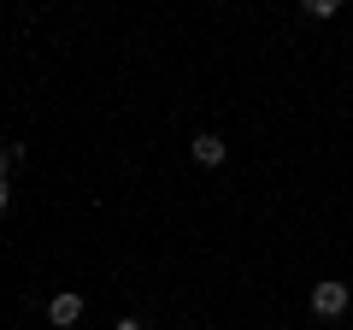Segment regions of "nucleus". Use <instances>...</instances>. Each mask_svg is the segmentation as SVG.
Returning a JSON list of instances; mask_svg holds the SVG:
<instances>
[{
  "label": "nucleus",
  "instance_id": "nucleus-3",
  "mask_svg": "<svg viewBox=\"0 0 353 330\" xmlns=\"http://www.w3.org/2000/svg\"><path fill=\"white\" fill-rule=\"evenodd\" d=\"M189 153H194V165H224V136H194Z\"/></svg>",
  "mask_w": 353,
  "mask_h": 330
},
{
  "label": "nucleus",
  "instance_id": "nucleus-1",
  "mask_svg": "<svg viewBox=\"0 0 353 330\" xmlns=\"http://www.w3.org/2000/svg\"><path fill=\"white\" fill-rule=\"evenodd\" d=\"M312 313L318 318H341L347 313V283H312Z\"/></svg>",
  "mask_w": 353,
  "mask_h": 330
},
{
  "label": "nucleus",
  "instance_id": "nucleus-6",
  "mask_svg": "<svg viewBox=\"0 0 353 330\" xmlns=\"http://www.w3.org/2000/svg\"><path fill=\"white\" fill-rule=\"evenodd\" d=\"M12 206V177H0V213Z\"/></svg>",
  "mask_w": 353,
  "mask_h": 330
},
{
  "label": "nucleus",
  "instance_id": "nucleus-4",
  "mask_svg": "<svg viewBox=\"0 0 353 330\" xmlns=\"http://www.w3.org/2000/svg\"><path fill=\"white\" fill-rule=\"evenodd\" d=\"M18 159H24V148H18V142H0V177H12Z\"/></svg>",
  "mask_w": 353,
  "mask_h": 330
},
{
  "label": "nucleus",
  "instance_id": "nucleus-2",
  "mask_svg": "<svg viewBox=\"0 0 353 330\" xmlns=\"http://www.w3.org/2000/svg\"><path fill=\"white\" fill-rule=\"evenodd\" d=\"M48 318H53V324H59V330H71L77 318H83V295L59 289V295H53V301H48Z\"/></svg>",
  "mask_w": 353,
  "mask_h": 330
},
{
  "label": "nucleus",
  "instance_id": "nucleus-7",
  "mask_svg": "<svg viewBox=\"0 0 353 330\" xmlns=\"http://www.w3.org/2000/svg\"><path fill=\"white\" fill-rule=\"evenodd\" d=\"M112 330H141V324H136V318H118V324H112Z\"/></svg>",
  "mask_w": 353,
  "mask_h": 330
},
{
  "label": "nucleus",
  "instance_id": "nucleus-5",
  "mask_svg": "<svg viewBox=\"0 0 353 330\" xmlns=\"http://www.w3.org/2000/svg\"><path fill=\"white\" fill-rule=\"evenodd\" d=\"M306 12H312V18H336L341 0H306Z\"/></svg>",
  "mask_w": 353,
  "mask_h": 330
}]
</instances>
